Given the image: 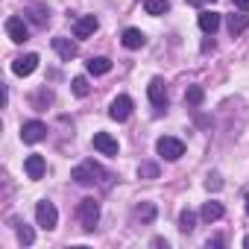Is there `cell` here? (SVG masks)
I'll use <instances>...</instances> for the list:
<instances>
[{
    "label": "cell",
    "mask_w": 249,
    "mask_h": 249,
    "mask_svg": "<svg viewBox=\"0 0 249 249\" xmlns=\"http://www.w3.org/2000/svg\"><path fill=\"white\" fill-rule=\"evenodd\" d=\"M156 153L161 159H167V161H179L185 156V144L179 138H159L156 141Z\"/></svg>",
    "instance_id": "obj_1"
},
{
    "label": "cell",
    "mask_w": 249,
    "mask_h": 249,
    "mask_svg": "<svg viewBox=\"0 0 249 249\" xmlns=\"http://www.w3.org/2000/svg\"><path fill=\"white\" fill-rule=\"evenodd\" d=\"M97 176H103V167L94 164V161H82V164L73 167V173H71V179L79 182V185H94V182H100Z\"/></svg>",
    "instance_id": "obj_2"
},
{
    "label": "cell",
    "mask_w": 249,
    "mask_h": 249,
    "mask_svg": "<svg viewBox=\"0 0 249 249\" xmlns=\"http://www.w3.org/2000/svg\"><path fill=\"white\" fill-rule=\"evenodd\" d=\"M36 220H38V226L41 229H56V223H59V211H56V205L53 202H47V199H41L38 205H36Z\"/></svg>",
    "instance_id": "obj_3"
},
{
    "label": "cell",
    "mask_w": 249,
    "mask_h": 249,
    "mask_svg": "<svg viewBox=\"0 0 249 249\" xmlns=\"http://www.w3.org/2000/svg\"><path fill=\"white\" fill-rule=\"evenodd\" d=\"M79 220H82V229L91 231V229L97 226V220H100V202L91 199V196L82 199V202H79Z\"/></svg>",
    "instance_id": "obj_4"
},
{
    "label": "cell",
    "mask_w": 249,
    "mask_h": 249,
    "mask_svg": "<svg viewBox=\"0 0 249 249\" xmlns=\"http://www.w3.org/2000/svg\"><path fill=\"white\" fill-rule=\"evenodd\" d=\"M3 27H6V36H9L15 44H24V41L30 38V27L24 24V18H15V15H12V18H6Z\"/></svg>",
    "instance_id": "obj_5"
},
{
    "label": "cell",
    "mask_w": 249,
    "mask_h": 249,
    "mask_svg": "<svg viewBox=\"0 0 249 249\" xmlns=\"http://www.w3.org/2000/svg\"><path fill=\"white\" fill-rule=\"evenodd\" d=\"M129 114H132V100H129L126 94H120V97L111 100V106H108V117H111V120L120 123V120H126Z\"/></svg>",
    "instance_id": "obj_6"
},
{
    "label": "cell",
    "mask_w": 249,
    "mask_h": 249,
    "mask_svg": "<svg viewBox=\"0 0 249 249\" xmlns=\"http://www.w3.org/2000/svg\"><path fill=\"white\" fill-rule=\"evenodd\" d=\"M44 135H47V126H44L41 120H27L24 126H21V138H24V144H38Z\"/></svg>",
    "instance_id": "obj_7"
},
{
    "label": "cell",
    "mask_w": 249,
    "mask_h": 249,
    "mask_svg": "<svg viewBox=\"0 0 249 249\" xmlns=\"http://www.w3.org/2000/svg\"><path fill=\"white\" fill-rule=\"evenodd\" d=\"M97 27H100V21H97L94 15H82V18H76V24H73V36H76V38H91V36L97 33Z\"/></svg>",
    "instance_id": "obj_8"
},
{
    "label": "cell",
    "mask_w": 249,
    "mask_h": 249,
    "mask_svg": "<svg viewBox=\"0 0 249 249\" xmlns=\"http://www.w3.org/2000/svg\"><path fill=\"white\" fill-rule=\"evenodd\" d=\"M36 68H38V56L36 53H27V56H21V59L12 62V73L15 76H30Z\"/></svg>",
    "instance_id": "obj_9"
},
{
    "label": "cell",
    "mask_w": 249,
    "mask_h": 249,
    "mask_svg": "<svg viewBox=\"0 0 249 249\" xmlns=\"http://www.w3.org/2000/svg\"><path fill=\"white\" fill-rule=\"evenodd\" d=\"M94 150L103 153V156H117L120 147H117V141H114L108 132H97V135H94Z\"/></svg>",
    "instance_id": "obj_10"
},
{
    "label": "cell",
    "mask_w": 249,
    "mask_h": 249,
    "mask_svg": "<svg viewBox=\"0 0 249 249\" xmlns=\"http://www.w3.org/2000/svg\"><path fill=\"white\" fill-rule=\"evenodd\" d=\"M123 47L126 50H141L144 44H147V36L141 33V30H135V27H129V30H123Z\"/></svg>",
    "instance_id": "obj_11"
},
{
    "label": "cell",
    "mask_w": 249,
    "mask_h": 249,
    "mask_svg": "<svg viewBox=\"0 0 249 249\" xmlns=\"http://www.w3.org/2000/svg\"><path fill=\"white\" fill-rule=\"evenodd\" d=\"M226 27H229L231 36L246 33V30H249V12H231V15L226 18Z\"/></svg>",
    "instance_id": "obj_12"
},
{
    "label": "cell",
    "mask_w": 249,
    "mask_h": 249,
    "mask_svg": "<svg viewBox=\"0 0 249 249\" xmlns=\"http://www.w3.org/2000/svg\"><path fill=\"white\" fill-rule=\"evenodd\" d=\"M147 97H150V103L153 106H167V91H164V82L161 79H153L150 85H147Z\"/></svg>",
    "instance_id": "obj_13"
},
{
    "label": "cell",
    "mask_w": 249,
    "mask_h": 249,
    "mask_svg": "<svg viewBox=\"0 0 249 249\" xmlns=\"http://www.w3.org/2000/svg\"><path fill=\"white\" fill-rule=\"evenodd\" d=\"M24 170H27V176H30V179H41V176H44V170H47L44 156H27Z\"/></svg>",
    "instance_id": "obj_14"
},
{
    "label": "cell",
    "mask_w": 249,
    "mask_h": 249,
    "mask_svg": "<svg viewBox=\"0 0 249 249\" xmlns=\"http://www.w3.org/2000/svg\"><path fill=\"white\" fill-rule=\"evenodd\" d=\"M217 27H220V15H217L214 9H202V12H199V30L208 33V36H214Z\"/></svg>",
    "instance_id": "obj_15"
},
{
    "label": "cell",
    "mask_w": 249,
    "mask_h": 249,
    "mask_svg": "<svg viewBox=\"0 0 249 249\" xmlns=\"http://www.w3.org/2000/svg\"><path fill=\"white\" fill-rule=\"evenodd\" d=\"M53 50L65 59V62H71L73 56H76V44L71 41V38H65V36H59V38H53Z\"/></svg>",
    "instance_id": "obj_16"
},
{
    "label": "cell",
    "mask_w": 249,
    "mask_h": 249,
    "mask_svg": "<svg viewBox=\"0 0 249 249\" xmlns=\"http://www.w3.org/2000/svg\"><path fill=\"white\" fill-rule=\"evenodd\" d=\"M85 68H88V73H91V76H103V73H108V71H111V62H108L106 56H94V59H88V62H85Z\"/></svg>",
    "instance_id": "obj_17"
},
{
    "label": "cell",
    "mask_w": 249,
    "mask_h": 249,
    "mask_svg": "<svg viewBox=\"0 0 249 249\" xmlns=\"http://www.w3.org/2000/svg\"><path fill=\"white\" fill-rule=\"evenodd\" d=\"M199 214H202V220L214 223V220H220V217H223V205H220V202H205Z\"/></svg>",
    "instance_id": "obj_18"
},
{
    "label": "cell",
    "mask_w": 249,
    "mask_h": 249,
    "mask_svg": "<svg viewBox=\"0 0 249 249\" xmlns=\"http://www.w3.org/2000/svg\"><path fill=\"white\" fill-rule=\"evenodd\" d=\"M144 9H147V15H164L170 9V3L167 0H144Z\"/></svg>",
    "instance_id": "obj_19"
},
{
    "label": "cell",
    "mask_w": 249,
    "mask_h": 249,
    "mask_svg": "<svg viewBox=\"0 0 249 249\" xmlns=\"http://www.w3.org/2000/svg\"><path fill=\"white\" fill-rule=\"evenodd\" d=\"M205 100V91L199 88V85H188V91H185V103L188 106H199Z\"/></svg>",
    "instance_id": "obj_20"
},
{
    "label": "cell",
    "mask_w": 249,
    "mask_h": 249,
    "mask_svg": "<svg viewBox=\"0 0 249 249\" xmlns=\"http://www.w3.org/2000/svg\"><path fill=\"white\" fill-rule=\"evenodd\" d=\"M179 229L182 231H194L196 229V214L194 211H182L179 214Z\"/></svg>",
    "instance_id": "obj_21"
},
{
    "label": "cell",
    "mask_w": 249,
    "mask_h": 249,
    "mask_svg": "<svg viewBox=\"0 0 249 249\" xmlns=\"http://www.w3.org/2000/svg\"><path fill=\"white\" fill-rule=\"evenodd\" d=\"M71 88H73V94H76V97H88V91H91V85H88V79H85V76H73Z\"/></svg>",
    "instance_id": "obj_22"
},
{
    "label": "cell",
    "mask_w": 249,
    "mask_h": 249,
    "mask_svg": "<svg viewBox=\"0 0 249 249\" xmlns=\"http://www.w3.org/2000/svg\"><path fill=\"white\" fill-rule=\"evenodd\" d=\"M18 240H21L24 246H30V243L36 240V231H33L30 226H21V229H18Z\"/></svg>",
    "instance_id": "obj_23"
},
{
    "label": "cell",
    "mask_w": 249,
    "mask_h": 249,
    "mask_svg": "<svg viewBox=\"0 0 249 249\" xmlns=\"http://www.w3.org/2000/svg\"><path fill=\"white\" fill-rule=\"evenodd\" d=\"M138 176H144V179H156V176H159V167H156V164H141V167H138Z\"/></svg>",
    "instance_id": "obj_24"
},
{
    "label": "cell",
    "mask_w": 249,
    "mask_h": 249,
    "mask_svg": "<svg viewBox=\"0 0 249 249\" xmlns=\"http://www.w3.org/2000/svg\"><path fill=\"white\" fill-rule=\"evenodd\" d=\"M138 217H141V220H153V217H156V205H153V202H144V205L138 208Z\"/></svg>",
    "instance_id": "obj_25"
},
{
    "label": "cell",
    "mask_w": 249,
    "mask_h": 249,
    "mask_svg": "<svg viewBox=\"0 0 249 249\" xmlns=\"http://www.w3.org/2000/svg\"><path fill=\"white\" fill-rule=\"evenodd\" d=\"M30 12H33V21H36V24H44V21H47V18H44V9L36 6V9H30Z\"/></svg>",
    "instance_id": "obj_26"
},
{
    "label": "cell",
    "mask_w": 249,
    "mask_h": 249,
    "mask_svg": "<svg viewBox=\"0 0 249 249\" xmlns=\"http://www.w3.org/2000/svg\"><path fill=\"white\" fill-rule=\"evenodd\" d=\"M231 3H234L240 12H249V0H231Z\"/></svg>",
    "instance_id": "obj_27"
},
{
    "label": "cell",
    "mask_w": 249,
    "mask_h": 249,
    "mask_svg": "<svg viewBox=\"0 0 249 249\" xmlns=\"http://www.w3.org/2000/svg\"><path fill=\"white\" fill-rule=\"evenodd\" d=\"M205 185H208V188H220V176H208Z\"/></svg>",
    "instance_id": "obj_28"
},
{
    "label": "cell",
    "mask_w": 249,
    "mask_h": 249,
    "mask_svg": "<svg viewBox=\"0 0 249 249\" xmlns=\"http://www.w3.org/2000/svg\"><path fill=\"white\" fill-rule=\"evenodd\" d=\"M188 3H191V6H205L208 0H188Z\"/></svg>",
    "instance_id": "obj_29"
},
{
    "label": "cell",
    "mask_w": 249,
    "mask_h": 249,
    "mask_svg": "<svg viewBox=\"0 0 249 249\" xmlns=\"http://www.w3.org/2000/svg\"><path fill=\"white\" fill-rule=\"evenodd\" d=\"M243 246H246V249H249V234H246V237H243Z\"/></svg>",
    "instance_id": "obj_30"
},
{
    "label": "cell",
    "mask_w": 249,
    "mask_h": 249,
    "mask_svg": "<svg viewBox=\"0 0 249 249\" xmlns=\"http://www.w3.org/2000/svg\"><path fill=\"white\" fill-rule=\"evenodd\" d=\"M246 214H249V199H246Z\"/></svg>",
    "instance_id": "obj_31"
},
{
    "label": "cell",
    "mask_w": 249,
    "mask_h": 249,
    "mask_svg": "<svg viewBox=\"0 0 249 249\" xmlns=\"http://www.w3.org/2000/svg\"><path fill=\"white\" fill-rule=\"evenodd\" d=\"M208 3H214V0H208Z\"/></svg>",
    "instance_id": "obj_32"
}]
</instances>
